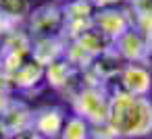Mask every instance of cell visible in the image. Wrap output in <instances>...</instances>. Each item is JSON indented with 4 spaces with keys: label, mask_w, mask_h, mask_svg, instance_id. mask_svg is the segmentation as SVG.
Returning a JSON list of instances; mask_svg holds the SVG:
<instances>
[{
    "label": "cell",
    "mask_w": 152,
    "mask_h": 139,
    "mask_svg": "<svg viewBox=\"0 0 152 139\" xmlns=\"http://www.w3.org/2000/svg\"><path fill=\"white\" fill-rule=\"evenodd\" d=\"M152 89V75L144 62H127L119 75L117 91H127L133 96H148Z\"/></svg>",
    "instance_id": "52a82bcc"
},
{
    "label": "cell",
    "mask_w": 152,
    "mask_h": 139,
    "mask_svg": "<svg viewBox=\"0 0 152 139\" xmlns=\"http://www.w3.org/2000/svg\"><path fill=\"white\" fill-rule=\"evenodd\" d=\"M31 11L34 9L29 0H0V13L17 25H25Z\"/></svg>",
    "instance_id": "7c38bea8"
},
{
    "label": "cell",
    "mask_w": 152,
    "mask_h": 139,
    "mask_svg": "<svg viewBox=\"0 0 152 139\" xmlns=\"http://www.w3.org/2000/svg\"><path fill=\"white\" fill-rule=\"evenodd\" d=\"M0 139H11V131H9V127L2 122V118H0Z\"/></svg>",
    "instance_id": "2e32d148"
},
{
    "label": "cell",
    "mask_w": 152,
    "mask_h": 139,
    "mask_svg": "<svg viewBox=\"0 0 152 139\" xmlns=\"http://www.w3.org/2000/svg\"><path fill=\"white\" fill-rule=\"evenodd\" d=\"M90 129H88V120L79 118H71L67 122V127L63 129V139H88Z\"/></svg>",
    "instance_id": "4fadbf2b"
},
{
    "label": "cell",
    "mask_w": 152,
    "mask_h": 139,
    "mask_svg": "<svg viewBox=\"0 0 152 139\" xmlns=\"http://www.w3.org/2000/svg\"><path fill=\"white\" fill-rule=\"evenodd\" d=\"M25 29L34 40L38 38H50V35H63L65 19H63V4L48 2L31 11L29 19L25 21Z\"/></svg>",
    "instance_id": "3957f363"
},
{
    "label": "cell",
    "mask_w": 152,
    "mask_h": 139,
    "mask_svg": "<svg viewBox=\"0 0 152 139\" xmlns=\"http://www.w3.org/2000/svg\"><path fill=\"white\" fill-rule=\"evenodd\" d=\"M131 15L125 9H98L94 17V27L102 31L110 42H117L123 33L131 29Z\"/></svg>",
    "instance_id": "8992f818"
},
{
    "label": "cell",
    "mask_w": 152,
    "mask_h": 139,
    "mask_svg": "<svg viewBox=\"0 0 152 139\" xmlns=\"http://www.w3.org/2000/svg\"><path fill=\"white\" fill-rule=\"evenodd\" d=\"M108 122L119 137H142L152 133V102L146 96L115 91Z\"/></svg>",
    "instance_id": "6da1fadb"
},
{
    "label": "cell",
    "mask_w": 152,
    "mask_h": 139,
    "mask_svg": "<svg viewBox=\"0 0 152 139\" xmlns=\"http://www.w3.org/2000/svg\"><path fill=\"white\" fill-rule=\"evenodd\" d=\"M96 7L92 0H69L63 4V19H65V29L63 35L67 40H75L88 29L94 27V17H96Z\"/></svg>",
    "instance_id": "277c9868"
},
{
    "label": "cell",
    "mask_w": 152,
    "mask_h": 139,
    "mask_svg": "<svg viewBox=\"0 0 152 139\" xmlns=\"http://www.w3.org/2000/svg\"><path fill=\"white\" fill-rule=\"evenodd\" d=\"M96 9H125L131 4V0H92Z\"/></svg>",
    "instance_id": "5bb4252c"
},
{
    "label": "cell",
    "mask_w": 152,
    "mask_h": 139,
    "mask_svg": "<svg viewBox=\"0 0 152 139\" xmlns=\"http://www.w3.org/2000/svg\"><path fill=\"white\" fill-rule=\"evenodd\" d=\"M9 77V81H11V85H15V87H19V89H31V87H36L42 79H46V67L40 62V60H36L34 56L29 58V60H25L19 69H15L11 75H7Z\"/></svg>",
    "instance_id": "9c48e42d"
},
{
    "label": "cell",
    "mask_w": 152,
    "mask_h": 139,
    "mask_svg": "<svg viewBox=\"0 0 152 139\" xmlns=\"http://www.w3.org/2000/svg\"><path fill=\"white\" fill-rule=\"evenodd\" d=\"M67 38L65 35H50V38H38L34 40V58L40 60L44 67L65 58L67 50Z\"/></svg>",
    "instance_id": "ba28073f"
},
{
    "label": "cell",
    "mask_w": 152,
    "mask_h": 139,
    "mask_svg": "<svg viewBox=\"0 0 152 139\" xmlns=\"http://www.w3.org/2000/svg\"><path fill=\"white\" fill-rule=\"evenodd\" d=\"M52 2H58V4H65V2H69V0H52Z\"/></svg>",
    "instance_id": "e0dca14e"
},
{
    "label": "cell",
    "mask_w": 152,
    "mask_h": 139,
    "mask_svg": "<svg viewBox=\"0 0 152 139\" xmlns=\"http://www.w3.org/2000/svg\"><path fill=\"white\" fill-rule=\"evenodd\" d=\"M115 50L121 54L125 62H148L152 58V40H148L142 31H137L133 25L127 33H123L115 42Z\"/></svg>",
    "instance_id": "5b68a950"
},
{
    "label": "cell",
    "mask_w": 152,
    "mask_h": 139,
    "mask_svg": "<svg viewBox=\"0 0 152 139\" xmlns=\"http://www.w3.org/2000/svg\"><path fill=\"white\" fill-rule=\"evenodd\" d=\"M77 71H81V69H75L67 58H61L46 67V81H48V85H52L56 89H67L69 83L73 81V77L77 75Z\"/></svg>",
    "instance_id": "30bf717a"
},
{
    "label": "cell",
    "mask_w": 152,
    "mask_h": 139,
    "mask_svg": "<svg viewBox=\"0 0 152 139\" xmlns=\"http://www.w3.org/2000/svg\"><path fill=\"white\" fill-rule=\"evenodd\" d=\"M110 102H113V96H108L106 87L104 85H94V83L86 85L73 98V106H75L77 114L83 120H90L94 125L108 120Z\"/></svg>",
    "instance_id": "7a4b0ae2"
},
{
    "label": "cell",
    "mask_w": 152,
    "mask_h": 139,
    "mask_svg": "<svg viewBox=\"0 0 152 139\" xmlns=\"http://www.w3.org/2000/svg\"><path fill=\"white\" fill-rule=\"evenodd\" d=\"M36 129L44 137H54L63 131V114L56 108H46L36 116Z\"/></svg>",
    "instance_id": "8fae6325"
},
{
    "label": "cell",
    "mask_w": 152,
    "mask_h": 139,
    "mask_svg": "<svg viewBox=\"0 0 152 139\" xmlns=\"http://www.w3.org/2000/svg\"><path fill=\"white\" fill-rule=\"evenodd\" d=\"M17 27H21V25H17V23H13L11 19H7L2 13H0V44H2V40L13 31V29H17Z\"/></svg>",
    "instance_id": "9a60e30c"
}]
</instances>
